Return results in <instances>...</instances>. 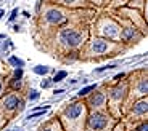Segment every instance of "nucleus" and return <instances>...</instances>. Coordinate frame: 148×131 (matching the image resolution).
I'll use <instances>...</instances> for the list:
<instances>
[{"label": "nucleus", "mask_w": 148, "mask_h": 131, "mask_svg": "<svg viewBox=\"0 0 148 131\" xmlns=\"http://www.w3.org/2000/svg\"><path fill=\"white\" fill-rule=\"evenodd\" d=\"M121 96H122V90H121V88H116V90L113 91V98L118 99V98H121Z\"/></svg>", "instance_id": "dca6fc26"}, {"label": "nucleus", "mask_w": 148, "mask_h": 131, "mask_svg": "<svg viewBox=\"0 0 148 131\" xmlns=\"http://www.w3.org/2000/svg\"><path fill=\"white\" fill-rule=\"evenodd\" d=\"M103 101H105V98H103V95L101 93H95L93 95V98H92V104L93 106H100V104H103Z\"/></svg>", "instance_id": "6e6552de"}, {"label": "nucleus", "mask_w": 148, "mask_h": 131, "mask_svg": "<svg viewBox=\"0 0 148 131\" xmlns=\"http://www.w3.org/2000/svg\"><path fill=\"white\" fill-rule=\"evenodd\" d=\"M106 48L108 47L103 40H95V43H93V51H95V53H105Z\"/></svg>", "instance_id": "423d86ee"}, {"label": "nucleus", "mask_w": 148, "mask_h": 131, "mask_svg": "<svg viewBox=\"0 0 148 131\" xmlns=\"http://www.w3.org/2000/svg\"><path fill=\"white\" fill-rule=\"evenodd\" d=\"M37 98H39V93H37V91H32V93L29 95V99H31V101H34V99H37Z\"/></svg>", "instance_id": "6ab92c4d"}, {"label": "nucleus", "mask_w": 148, "mask_h": 131, "mask_svg": "<svg viewBox=\"0 0 148 131\" xmlns=\"http://www.w3.org/2000/svg\"><path fill=\"white\" fill-rule=\"evenodd\" d=\"M16 15H18V10H13V13H11V16H10V21H13V19L16 18Z\"/></svg>", "instance_id": "4be33fe9"}, {"label": "nucleus", "mask_w": 148, "mask_h": 131, "mask_svg": "<svg viewBox=\"0 0 148 131\" xmlns=\"http://www.w3.org/2000/svg\"><path fill=\"white\" fill-rule=\"evenodd\" d=\"M137 131H148V125H147V123H142L140 126H138Z\"/></svg>", "instance_id": "aec40b11"}, {"label": "nucleus", "mask_w": 148, "mask_h": 131, "mask_svg": "<svg viewBox=\"0 0 148 131\" xmlns=\"http://www.w3.org/2000/svg\"><path fill=\"white\" fill-rule=\"evenodd\" d=\"M45 131H52V130H45Z\"/></svg>", "instance_id": "bb28decb"}, {"label": "nucleus", "mask_w": 148, "mask_h": 131, "mask_svg": "<svg viewBox=\"0 0 148 131\" xmlns=\"http://www.w3.org/2000/svg\"><path fill=\"white\" fill-rule=\"evenodd\" d=\"M0 38H5V35H3V34H0Z\"/></svg>", "instance_id": "393cba45"}, {"label": "nucleus", "mask_w": 148, "mask_h": 131, "mask_svg": "<svg viewBox=\"0 0 148 131\" xmlns=\"http://www.w3.org/2000/svg\"><path fill=\"white\" fill-rule=\"evenodd\" d=\"M18 102H19V99L16 98L15 95H10L7 99H5V107H7L8 110H13V109L18 107Z\"/></svg>", "instance_id": "39448f33"}, {"label": "nucleus", "mask_w": 148, "mask_h": 131, "mask_svg": "<svg viewBox=\"0 0 148 131\" xmlns=\"http://www.w3.org/2000/svg\"><path fill=\"white\" fill-rule=\"evenodd\" d=\"M48 110V106H45V107H42L40 110H34V113H31V115H27V120H31V118H36V117H40V115H44L45 112Z\"/></svg>", "instance_id": "1a4fd4ad"}, {"label": "nucleus", "mask_w": 148, "mask_h": 131, "mask_svg": "<svg viewBox=\"0 0 148 131\" xmlns=\"http://www.w3.org/2000/svg\"><path fill=\"white\" fill-rule=\"evenodd\" d=\"M89 125L93 130H101V128L106 125V117H105L103 113H93L89 120Z\"/></svg>", "instance_id": "f257e3e1"}, {"label": "nucleus", "mask_w": 148, "mask_h": 131, "mask_svg": "<svg viewBox=\"0 0 148 131\" xmlns=\"http://www.w3.org/2000/svg\"><path fill=\"white\" fill-rule=\"evenodd\" d=\"M47 21L48 22H53V24H56V22L63 21V16H61V13L56 10H50L47 13Z\"/></svg>", "instance_id": "20e7f679"}, {"label": "nucleus", "mask_w": 148, "mask_h": 131, "mask_svg": "<svg viewBox=\"0 0 148 131\" xmlns=\"http://www.w3.org/2000/svg\"><path fill=\"white\" fill-rule=\"evenodd\" d=\"M0 91H2V83H0Z\"/></svg>", "instance_id": "a878e982"}, {"label": "nucleus", "mask_w": 148, "mask_h": 131, "mask_svg": "<svg viewBox=\"0 0 148 131\" xmlns=\"http://www.w3.org/2000/svg\"><path fill=\"white\" fill-rule=\"evenodd\" d=\"M11 88H19V80H13V82H11Z\"/></svg>", "instance_id": "412c9836"}, {"label": "nucleus", "mask_w": 148, "mask_h": 131, "mask_svg": "<svg viewBox=\"0 0 148 131\" xmlns=\"http://www.w3.org/2000/svg\"><path fill=\"white\" fill-rule=\"evenodd\" d=\"M134 35H135V30H134V29H126V30H124V38H126V40L132 38Z\"/></svg>", "instance_id": "4468645a"}, {"label": "nucleus", "mask_w": 148, "mask_h": 131, "mask_svg": "<svg viewBox=\"0 0 148 131\" xmlns=\"http://www.w3.org/2000/svg\"><path fill=\"white\" fill-rule=\"evenodd\" d=\"M147 101H138L135 106H134V112L135 113H145L147 112Z\"/></svg>", "instance_id": "0eeeda50"}, {"label": "nucleus", "mask_w": 148, "mask_h": 131, "mask_svg": "<svg viewBox=\"0 0 148 131\" xmlns=\"http://www.w3.org/2000/svg\"><path fill=\"white\" fill-rule=\"evenodd\" d=\"M105 34L110 35V37H116V35H118V29H116L114 26H108L106 29H105Z\"/></svg>", "instance_id": "9b49d317"}, {"label": "nucleus", "mask_w": 148, "mask_h": 131, "mask_svg": "<svg viewBox=\"0 0 148 131\" xmlns=\"http://www.w3.org/2000/svg\"><path fill=\"white\" fill-rule=\"evenodd\" d=\"M64 77H66V72H64V70H61V72H58L55 77H53V82H61Z\"/></svg>", "instance_id": "2eb2a0df"}, {"label": "nucleus", "mask_w": 148, "mask_h": 131, "mask_svg": "<svg viewBox=\"0 0 148 131\" xmlns=\"http://www.w3.org/2000/svg\"><path fill=\"white\" fill-rule=\"evenodd\" d=\"M21 77H23V70L18 69V70L15 72V80H21Z\"/></svg>", "instance_id": "a211bd4d"}, {"label": "nucleus", "mask_w": 148, "mask_h": 131, "mask_svg": "<svg viewBox=\"0 0 148 131\" xmlns=\"http://www.w3.org/2000/svg\"><path fill=\"white\" fill-rule=\"evenodd\" d=\"M92 90H95V85H90V86H85V88H82V90L79 91V96H85L87 93H90Z\"/></svg>", "instance_id": "ddd939ff"}, {"label": "nucleus", "mask_w": 148, "mask_h": 131, "mask_svg": "<svg viewBox=\"0 0 148 131\" xmlns=\"http://www.w3.org/2000/svg\"><path fill=\"white\" fill-rule=\"evenodd\" d=\"M138 90H140L142 93H145V91L148 90V83H147V82H142V83H140V86H138Z\"/></svg>", "instance_id": "f3484780"}, {"label": "nucleus", "mask_w": 148, "mask_h": 131, "mask_svg": "<svg viewBox=\"0 0 148 131\" xmlns=\"http://www.w3.org/2000/svg\"><path fill=\"white\" fill-rule=\"evenodd\" d=\"M10 64H11V66H15V67H19V69H21L23 66H24V62H23L19 58H16V56H11V58H10Z\"/></svg>", "instance_id": "9d476101"}, {"label": "nucleus", "mask_w": 148, "mask_h": 131, "mask_svg": "<svg viewBox=\"0 0 148 131\" xmlns=\"http://www.w3.org/2000/svg\"><path fill=\"white\" fill-rule=\"evenodd\" d=\"M34 72L39 74V75H45L48 72V67H45V66H36L34 67Z\"/></svg>", "instance_id": "f8f14e48"}, {"label": "nucleus", "mask_w": 148, "mask_h": 131, "mask_svg": "<svg viewBox=\"0 0 148 131\" xmlns=\"http://www.w3.org/2000/svg\"><path fill=\"white\" fill-rule=\"evenodd\" d=\"M48 85H50V80H44V82H42V88H47Z\"/></svg>", "instance_id": "5701e85b"}, {"label": "nucleus", "mask_w": 148, "mask_h": 131, "mask_svg": "<svg viewBox=\"0 0 148 131\" xmlns=\"http://www.w3.org/2000/svg\"><path fill=\"white\" fill-rule=\"evenodd\" d=\"M82 106L81 104H73V106H69L66 109V117H69V118H77L79 115L82 113Z\"/></svg>", "instance_id": "7ed1b4c3"}, {"label": "nucleus", "mask_w": 148, "mask_h": 131, "mask_svg": "<svg viewBox=\"0 0 148 131\" xmlns=\"http://www.w3.org/2000/svg\"><path fill=\"white\" fill-rule=\"evenodd\" d=\"M3 15H5V11H3V10H0V18H2Z\"/></svg>", "instance_id": "b1692460"}, {"label": "nucleus", "mask_w": 148, "mask_h": 131, "mask_svg": "<svg viewBox=\"0 0 148 131\" xmlns=\"http://www.w3.org/2000/svg\"><path fill=\"white\" fill-rule=\"evenodd\" d=\"M63 40L66 42L68 45L74 47V45H77L81 42V35L77 32H73V30H64L63 32Z\"/></svg>", "instance_id": "f03ea898"}, {"label": "nucleus", "mask_w": 148, "mask_h": 131, "mask_svg": "<svg viewBox=\"0 0 148 131\" xmlns=\"http://www.w3.org/2000/svg\"><path fill=\"white\" fill-rule=\"evenodd\" d=\"M16 131H21V130H16Z\"/></svg>", "instance_id": "cd10ccee"}]
</instances>
